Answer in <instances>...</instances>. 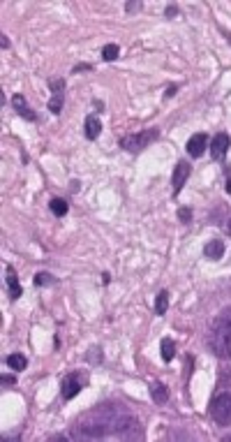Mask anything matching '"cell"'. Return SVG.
I'll use <instances>...</instances> for the list:
<instances>
[{"label":"cell","mask_w":231,"mask_h":442,"mask_svg":"<svg viewBox=\"0 0 231 442\" xmlns=\"http://www.w3.org/2000/svg\"><path fill=\"white\" fill-rule=\"evenodd\" d=\"M211 347L217 357L231 359V306L217 315L211 329Z\"/></svg>","instance_id":"obj_1"},{"label":"cell","mask_w":231,"mask_h":442,"mask_svg":"<svg viewBox=\"0 0 231 442\" xmlns=\"http://www.w3.org/2000/svg\"><path fill=\"white\" fill-rule=\"evenodd\" d=\"M157 137H160V130H157V127H148V130L139 132V135L123 137V139H121V148H125V151H130V153H139V151H143L146 146H151Z\"/></svg>","instance_id":"obj_2"},{"label":"cell","mask_w":231,"mask_h":442,"mask_svg":"<svg viewBox=\"0 0 231 442\" xmlns=\"http://www.w3.org/2000/svg\"><path fill=\"white\" fill-rule=\"evenodd\" d=\"M211 417L220 426H231V394L222 392L211 403Z\"/></svg>","instance_id":"obj_3"},{"label":"cell","mask_w":231,"mask_h":442,"mask_svg":"<svg viewBox=\"0 0 231 442\" xmlns=\"http://www.w3.org/2000/svg\"><path fill=\"white\" fill-rule=\"evenodd\" d=\"M88 382V377L83 375L81 371H76V373H70V375L63 380V384H61V394H63V401H72V398L76 396V394L83 389V384Z\"/></svg>","instance_id":"obj_4"},{"label":"cell","mask_w":231,"mask_h":442,"mask_svg":"<svg viewBox=\"0 0 231 442\" xmlns=\"http://www.w3.org/2000/svg\"><path fill=\"white\" fill-rule=\"evenodd\" d=\"M49 88L53 93L49 100V109H51V114L58 116L63 111V100H65V79H51Z\"/></svg>","instance_id":"obj_5"},{"label":"cell","mask_w":231,"mask_h":442,"mask_svg":"<svg viewBox=\"0 0 231 442\" xmlns=\"http://www.w3.org/2000/svg\"><path fill=\"white\" fill-rule=\"evenodd\" d=\"M229 148H231V139H229V135H226V132L215 135V137H213V141L208 144V151H211L213 160H224L226 153H229Z\"/></svg>","instance_id":"obj_6"},{"label":"cell","mask_w":231,"mask_h":442,"mask_svg":"<svg viewBox=\"0 0 231 442\" xmlns=\"http://www.w3.org/2000/svg\"><path fill=\"white\" fill-rule=\"evenodd\" d=\"M208 144H211V139H208V135H204V132H196V135H192L190 139H187V153H190L192 158H201L204 153L208 151Z\"/></svg>","instance_id":"obj_7"},{"label":"cell","mask_w":231,"mask_h":442,"mask_svg":"<svg viewBox=\"0 0 231 442\" xmlns=\"http://www.w3.org/2000/svg\"><path fill=\"white\" fill-rule=\"evenodd\" d=\"M187 176H190V165L185 160H181L176 167H174V174H171V186H174V197L181 195L183 186H185Z\"/></svg>","instance_id":"obj_8"},{"label":"cell","mask_w":231,"mask_h":442,"mask_svg":"<svg viewBox=\"0 0 231 442\" xmlns=\"http://www.w3.org/2000/svg\"><path fill=\"white\" fill-rule=\"evenodd\" d=\"M12 107H14V111L21 116V118H25V121H37V114L25 105V97L21 95V93H16V95L12 97Z\"/></svg>","instance_id":"obj_9"},{"label":"cell","mask_w":231,"mask_h":442,"mask_svg":"<svg viewBox=\"0 0 231 442\" xmlns=\"http://www.w3.org/2000/svg\"><path fill=\"white\" fill-rule=\"evenodd\" d=\"M100 132H102V121L97 118L95 114H91V116H85V123H83V135H85V139H97L100 137Z\"/></svg>","instance_id":"obj_10"},{"label":"cell","mask_w":231,"mask_h":442,"mask_svg":"<svg viewBox=\"0 0 231 442\" xmlns=\"http://www.w3.org/2000/svg\"><path fill=\"white\" fill-rule=\"evenodd\" d=\"M204 255L208 257V259L217 262L224 257V241H220V239H213V241H208L206 246H204Z\"/></svg>","instance_id":"obj_11"},{"label":"cell","mask_w":231,"mask_h":442,"mask_svg":"<svg viewBox=\"0 0 231 442\" xmlns=\"http://www.w3.org/2000/svg\"><path fill=\"white\" fill-rule=\"evenodd\" d=\"M7 290H10L12 301H16V299L23 294V290H21V285H19V278H16V271L12 267H7Z\"/></svg>","instance_id":"obj_12"},{"label":"cell","mask_w":231,"mask_h":442,"mask_svg":"<svg viewBox=\"0 0 231 442\" xmlns=\"http://www.w3.org/2000/svg\"><path fill=\"white\" fill-rule=\"evenodd\" d=\"M160 350H162V361L164 363L174 361V357H176V343L171 341V338H162Z\"/></svg>","instance_id":"obj_13"},{"label":"cell","mask_w":231,"mask_h":442,"mask_svg":"<svg viewBox=\"0 0 231 442\" xmlns=\"http://www.w3.org/2000/svg\"><path fill=\"white\" fill-rule=\"evenodd\" d=\"M49 209H51V213H53L55 218H63L67 211H70V206H67V201H65V199H61V197H53V199L49 201Z\"/></svg>","instance_id":"obj_14"},{"label":"cell","mask_w":231,"mask_h":442,"mask_svg":"<svg viewBox=\"0 0 231 442\" xmlns=\"http://www.w3.org/2000/svg\"><path fill=\"white\" fill-rule=\"evenodd\" d=\"M151 398L155 403H166V401H169V392H166V387L162 384V382L151 384Z\"/></svg>","instance_id":"obj_15"},{"label":"cell","mask_w":231,"mask_h":442,"mask_svg":"<svg viewBox=\"0 0 231 442\" xmlns=\"http://www.w3.org/2000/svg\"><path fill=\"white\" fill-rule=\"evenodd\" d=\"M7 366H10L12 371H25V366H28V359H25L23 354H19V352H14V354H10V357H7Z\"/></svg>","instance_id":"obj_16"},{"label":"cell","mask_w":231,"mask_h":442,"mask_svg":"<svg viewBox=\"0 0 231 442\" xmlns=\"http://www.w3.org/2000/svg\"><path fill=\"white\" fill-rule=\"evenodd\" d=\"M166 310H169V292L162 290L155 299V313L157 315H166Z\"/></svg>","instance_id":"obj_17"},{"label":"cell","mask_w":231,"mask_h":442,"mask_svg":"<svg viewBox=\"0 0 231 442\" xmlns=\"http://www.w3.org/2000/svg\"><path fill=\"white\" fill-rule=\"evenodd\" d=\"M118 56H121V49H118V44H106L104 49H102V58H104L106 63L115 61Z\"/></svg>","instance_id":"obj_18"},{"label":"cell","mask_w":231,"mask_h":442,"mask_svg":"<svg viewBox=\"0 0 231 442\" xmlns=\"http://www.w3.org/2000/svg\"><path fill=\"white\" fill-rule=\"evenodd\" d=\"M51 282H53V276H51V273H44V271H40L35 276V285L37 287H44V285H51Z\"/></svg>","instance_id":"obj_19"},{"label":"cell","mask_w":231,"mask_h":442,"mask_svg":"<svg viewBox=\"0 0 231 442\" xmlns=\"http://www.w3.org/2000/svg\"><path fill=\"white\" fill-rule=\"evenodd\" d=\"M178 218H181L183 222H190V218H192V211H190V209H181V211H178Z\"/></svg>","instance_id":"obj_20"},{"label":"cell","mask_w":231,"mask_h":442,"mask_svg":"<svg viewBox=\"0 0 231 442\" xmlns=\"http://www.w3.org/2000/svg\"><path fill=\"white\" fill-rule=\"evenodd\" d=\"M95 352H97V347H93V350H91V354H88V361H93V363H100V361H102V357H100V354H95Z\"/></svg>","instance_id":"obj_21"},{"label":"cell","mask_w":231,"mask_h":442,"mask_svg":"<svg viewBox=\"0 0 231 442\" xmlns=\"http://www.w3.org/2000/svg\"><path fill=\"white\" fill-rule=\"evenodd\" d=\"M164 14L169 16V19H171V16H178V7H176V5H169V7H166Z\"/></svg>","instance_id":"obj_22"},{"label":"cell","mask_w":231,"mask_h":442,"mask_svg":"<svg viewBox=\"0 0 231 442\" xmlns=\"http://www.w3.org/2000/svg\"><path fill=\"white\" fill-rule=\"evenodd\" d=\"M176 93H178V86H171L169 91L164 93V97H174V95H176Z\"/></svg>","instance_id":"obj_23"},{"label":"cell","mask_w":231,"mask_h":442,"mask_svg":"<svg viewBox=\"0 0 231 442\" xmlns=\"http://www.w3.org/2000/svg\"><path fill=\"white\" fill-rule=\"evenodd\" d=\"M14 375H3V384H14Z\"/></svg>","instance_id":"obj_24"},{"label":"cell","mask_w":231,"mask_h":442,"mask_svg":"<svg viewBox=\"0 0 231 442\" xmlns=\"http://www.w3.org/2000/svg\"><path fill=\"white\" fill-rule=\"evenodd\" d=\"M136 10H141V3H130L127 5V12H136Z\"/></svg>","instance_id":"obj_25"},{"label":"cell","mask_w":231,"mask_h":442,"mask_svg":"<svg viewBox=\"0 0 231 442\" xmlns=\"http://www.w3.org/2000/svg\"><path fill=\"white\" fill-rule=\"evenodd\" d=\"M81 70H93V65H88V63H83V65H76L72 72H81Z\"/></svg>","instance_id":"obj_26"},{"label":"cell","mask_w":231,"mask_h":442,"mask_svg":"<svg viewBox=\"0 0 231 442\" xmlns=\"http://www.w3.org/2000/svg\"><path fill=\"white\" fill-rule=\"evenodd\" d=\"M226 192L231 195V169H226Z\"/></svg>","instance_id":"obj_27"},{"label":"cell","mask_w":231,"mask_h":442,"mask_svg":"<svg viewBox=\"0 0 231 442\" xmlns=\"http://www.w3.org/2000/svg\"><path fill=\"white\" fill-rule=\"evenodd\" d=\"M0 37H3V40H0V42H3V49H7V46H10V42H7V37H5V35H0Z\"/></svg>","instance_id":"obj_28"},{"label":"cell","mask_w":231,"mask_h":442,"mask_svg":"<svg viewBox=\"0 0 231 442\" xmlns=\"http://www.w3.org/2000/svg\"><path fill=\"white\" fill-rule=\"evenodd\" d=\"M226 231H229V234H231V218H229V225H226Z\"/></svg>","instance_id":"obj_29"},{"label":"cell","mask_w":231,"mask_h":442,"mask_svg":"<svg viewBox=\"0 0 231 442\" xmlns=\"http://www.w3.org/2000/svg\"><path fill=\"white\" fill-rule=\"evenodd\" d=\"M224 440H231V435H224Z\"/></svg>","instance_id":"obj_30"}]
</instances>
